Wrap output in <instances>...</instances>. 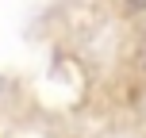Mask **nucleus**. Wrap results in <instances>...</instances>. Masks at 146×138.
Segmentation results:
<instances>
[{"mask_svg":"<svg viewBox=\"0 0 146 138\" xmlns=\"http://www.w3.org/2000/svg\"><path fill=\"white\" fill-rule=\"evenodd\" d=\"M123 8H127L131 15H142V12H146V0H123Z\"/></svg>","mask_w":146,"mask_h":138,"instance_id":"1","label":"nucleus"}]
</instances>
